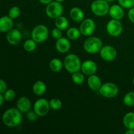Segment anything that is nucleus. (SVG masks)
<instances>
[{
    "label": "nucleus",
    "instance_id": "f257e3e1",
    "mask_svg": "<svg viewBox=\"0 0 134 134\" xmlns=\"http://www.w3.org/2000/svg\"><path fill=\"white\" fill-rule=\"evenodd\" d=\"M22 120V112L17 108H10L4 112L2 121L8 127H16L19 125Z\"/></svg>",
    "mask_w": 134,
    "mask_h": 134
},
{
    "label": "nucleus",
    "instance_id": "f03ea898",
    "mask_svg": "<svg viewBox=\"0 0 134 134\" xmlns=\"http://www.w3.org/2000/svg\"><path fill=\"white\" fill-rule=\"evenodd\" d=\"M81 64L82 63L79 57L75 54H69L64 60V68L71 74L81 70Z\"/></svg>",
    "mask_w": 134,
    "mask_h": 134
},
{
    "label": "nucleus",
    "instance_id": "7ed1b4c3",
    "mask_svg": "<svg viewBox=\"0 0 134 134\" xmlns=\"http://www.w3.org/2000/svg\"><path fill=\"white\" fill-rule=\"evenodd\" d=\"M103 47V43L99 37L90 36L85 41L83 47L85 51L89 54H96L99 52Z\"/></svg>",
    "mask_w": 134,
    "mask_h": 134
},
{
    "label": "nucleus",
    "instance_id": "20e7f679",
    "mask_svg": "<svg viewBox=\"0 0 134 134\" xmlns=\"http://www.w3.org/2000/svg\"><path fill=\"white\" fill-rule=\"evenodd\" d=\"M109 3L106 0H94L90 5L92 12L98 16H104L109 14Z\"/></svg>",
    "mask_w": 134,
    "mask_h": 134
},
{
    "label": "nucleus",
    "instance_id": "39448f33",
    "mask_svg": "<svg viewBox=\"0 0 134 134\" xmlns=\"http://www.w3.org/2000/svg\"><path fill=\"white\" fill-rule=\"evenodd\" d=\"M49 35L48 28L44 24H39L34 27L31 31V39L37 43L45 41Z\"/></svg>",
    "mask_w": 134,
    "mask_h": 134
},
{
    "label": "nucleus",
    "instance_id": "423d86ee",
    "mask_svg": "<svg viewBox=\"0 0 134 134\" xmlns=\"http://www.w3.org/2000/svg\"><path fill=\"white\" fill-rule=\"evenodd\" d=\"M99 94L106 98H113L118 95L119 88L116 84L111 82H107L101 86L98 90Z\"/></svg>",
    "mask_w": 134,
    "mask_h": 134
},
{
    "label": "nucleus",
    "instance_id": "0eeeda50",
    "mask_svg": "<svg viewBox=\"0 0 134 134\" xmlns=\"http://www.w3.org/2000/svg\"><path fill=\"white\" fill-rule=\"evenodd\" d=\"M45 12L47 16L52 19H55L62 14L64 7L60 2L56 1H51L47 5Z\"/></svg>",
    "mask_w": 134,
    "mask_h": 134
},
{
    "label": "nucleus",
    "instance_id": "6e6552de",
    "mask_svg": "<svg viewBox=\"0 0 134 134\" xmlns=\"http://www.w3.org/2000/svg\"><path fill=\"white\" fill-rule=\"evenodd\" d=\"M50 103L47 99L44 98H39L37 99L34 104V110L39 116H44L50 111Z\"/></svg>",
    "mask_w": 134,
    "mask_h": 134
},
{
    "label": "nucleus",
    "instance_id": "1a4fd4ad",
    "mask_svg": "<svg viewBox=\"0 0 134 134\" xmlns=\"http://www.w3.org/2000/svg\"><path fill=\"white\" fill-rule=\"evenodd\" d=\"M106 30L111 36L118 37L122 32L123 25L120 20L111 19L106 25Z\"/></svg>",
    "mask_w": 134,
    "mask_h": 134
},
{
    "label": "nucleus",
    "instance_id": "9d476101",
    "mask_svg": "<svg viewBox=\"0 0 134 134\" xmlns=\"http://www.w3.org/2000/svg\"><path fill=\"white\" fill-rule=\"evenodd\" d=\"M96 29V23L92 18L83 20L80 25L79 30L82 35L85 36H90Z\"/></svg>",
    "mask_w": 134,
    "mask_h": 134
},
{
    "label": "nucleus",
    "instance_id": "9b49d317",
    "mask_svg": "<svg viewBox=\"0 0 134 134\" xmlns=\"http://www.w3.org/2000/svg\"><path fill=\"white\" fill-rule=\"evenodd\" d=\"M101 58L103 60L111 62L115 60L117 56V52L115 47L111 45H105L102 47L99 51Z\"/></svg>",
    "mask_w": 134,
    "mask_h": 134
},
{
    "label": "nucleus",
    "instance_id": "f8f14e48",
    "mask_svg": "<svg viewBox=\"0 0 134 134\" xmlns=\"http://www.w3.org/2000/svg\"><path fill=\"white\" fill-rule=\"evenodd\" d=\"M98 69V66L95 62L91 60H85L81 64V70L85 75L88 76L95 74Z\"/></svg>",
    "mask_w": 134,
    "mask_h": 134
},
{
    "label": "nucleus",
    "instance_id": "ddd939ff",
    "mask_svg": "<svg viewBox=\"0 0 134 134\" xmlns=\"http://www.w3.org/2000/svg\"><path fill=\"white\" fill-rule=\"evenodd\" d=\"M22 39V35L20 31L15 28H12L7 31V40L9 44L12 45H16L19 44Z\"/></svg>",
    "mask_w": 134,
    "mask_h": 134
},
{
    "label": "nucleus",
    "instance_id": "4468645a",
    "mask_svg": "<svg viewBox=\"0 0 134 134\" xmlns=\"http://www.w3.org/2000/svg\"><path fill=\"white\" fill-rule=\"evenodd\" d=\"M56 49L58 52L62 54H65L69 51L71 48L70 41L68 38L62 37L60 39H57L55 44Z\"/></svg>",
    "mask_w": 134,
    "mask_h": 134
},
{
    "label": "nucleus",
    "instance_id": "2eb2a0df",
    "mask_svg": "<svg viewBox=\"0 0 134 134\" xmlns=\"http://www.w3.org/2000/svg\"><path fill=\"white\" fill-rule=\"evenodd\" d=\"M109 14L112 19L120 20L124 17V8L118 4H115L110 7Z\"/></svg>",
    "mask_w": 134,
    "mask_h": 134
},
{
    "label": "nucleus",
    "instance_id": "dca6fc26",
    "mask_svg": "<svg viewBox=\"0 0 134 134\" xmlns=\"http://www.w3.org/2000/svg\"><path fill=\"white\" fill-rule=\"evenodd\" d=\"M31 102L27 97H20L17 100L16 108L22 113H27L31 110Z\"/></svg>",
    "mask_w": 134,
    "mask_h": 134
},
{
    "label": "nucleus",
    "instance_id": "f3484780",
    "mask_svg": "<svg viewBox=\"0 0 134 134\" xmlns=\"http://www.w3.org/2000/svg\"><path fill=\"white\" fill-rule=\"evenodd\" d=\"M87 84L88 85V87L93 91H98L102 85L101 79L95 74L88 76Z\"/></svg>",
    "mask_w": 134,
    "mask_h": 134
},
{
    "label": "nucleus",
    "instance_id": "a211bd4d",
    "mask_svg": "<svg viewBox=\"0 0 134 134\" xmlns=\"http://www.w3.org/2000/svg\"><path fill=\"white\" fill-rule=\"evenodd\" d=\"M13 19L9 16H3L0 18V31L7 32L13 28Z\"/></svg>",
    "mask_w": 134,
    "mask_h": 134
},
{
    "label": "nucleus",
    "instance_id": "6ab92c4d",
    "mask_svg": "<svg viewBox=\"0 0 134 134\" xmlns=\"http://www.w3.org/2000/svg\"><path fill=\"white\" fill-rule=\"evenodd\" d=\"M69 16L73 21L79 22L83 20L85 18V13L81 8L78 7H74L71 9L69 11Z\"/></svg>",
    "mask_w": 134,
    "mask_h": 134
},
{
    "label": "nucleus",
    "instance_id": "aec40b11",
    "mask_svg": "<svg viewBox=\"0 0 134 134\" xmlns=\"http://www.w3.org/2000/svg\"><path fill=\"white\" fill-rule=\"evenodd\" d=\"M33 92L37 96H42L47 90V86L42 81H37L34 84L32 87Z\"/></svg>",
    "mask_w": 134,
    "mask_h": 134
},
{
    "label": "nucleus",
    "instance_id": "412c9836",
    "mask_svg": "<svg viewBox=\"0 0 134 134\" xmlns=\"http://www.w3.org/2000/svg\"><path fill=\"white\" fill-rule=\"evenodd\" d=\"M54 24L56 27L61 30H66L69 26V20L65 16L61 15L55 18Z\"/></svg>",
    "mask_w": 134,
    "mask_h": 134
},
{
    "label": "nucleus",
    "instance_id": "4be33fe9",
    "mask_svg": "<svg viewBox=\"0 0 134 134\" xmlns=\"http://www.w3.org/2000/svg\"><path fill=\"white\" fill-rule=\"evenodd\" d=\"M122 122L127 129H134V112H129L126 114Z\"/></svg>",
    "mask_w": 134,
    "mask_h": 134
},
{
    "label": "nucleus",
    "instance_id": "5701e85b",
    "mask_svg": "<svg viewBox=\"0 0 134 134\" xmlns=\"http://www.w3.org/2000/svg\"><path fill=\"white\" fill-rule=\"evenodd\" d=\"M64 66V63L59 58H53L50 61L49 68L52 72L58 73L60 71Z\"/></svg>",
    "mask_w": 134,
    "mask_h": 134
},
{
    "label": "nucleus",
    "instance_id": "b1692460",
    "mask_svg": "<svg viewBox=\"0 0 134 134\" xmlns=\"http://www.w3.org/2000/svg\"><path fill=\"white\" fill-rule=\"evenodd\" d=\"M67 37L71 40H76L78 39L82 35L79 29L75 27H71L68 29L66 32Z\"/></svg>",
    "mask_w": 134,
    "mask_h": 134
},
{
    "label": "nucleus",
    "instance_id": "393cba45",
    "mask_svg": "<svg viewBox=\"0 0 134 134\" xmlns=\"http://www.w3.org/2000/svg\"><path fill=\"white\" fill-rule=\"evenodd\" d=\"M71 79L73 82L76 85H81L85 81V74L82 72H80L79 71L72 73Z\"/></svg>",
    "mask_w": 134,
    "mask_h": 134
},
{
    "label": "nucleus",
    "instance_id": "a878e982",
    "mask_svg": "<svg viewBox=\"0 0 134 134\" xmlns=\"http://www.w3.org/2000/svg\"><path fill=\"white\" fill-rule=\"evenodd\" d=\"M123 103L128 107L134 106V91L126 93L123 98Z\"/></svg>",
    "mask_w": 134,
    "mask_h": 134
},
{
    "label": "nucleus",
    "instance_id": "bb28decb",
    "mask_svg": "<svg viewBox=\"0 0 134 134\" xmlns=\"http://www.w3.org/2000/svg\"><path fill=\"white\" fill-rule=\"evenodd\" d=\"M24 49L28 52H31L35 50L37 47V43L32 39H27L24 43Z\"/></svg>",
    "mask_w": 134,
    "mask_h": 134
},
{
    "label": "nucleus",
    "instance_id": "cd10ccee",
    "mask_svg": "<svg viewBox=\"0 0 134 134\" xmlns=\"http://www.w3.org/2000/svg\"><path fill=\"white\" fill-rule=\"evenodd\" d=\"M49 103L51 109L55 111L60 109L62 107V102L58 98H52L49 101Z\"/></svg>",
    "mask_w": 134,
    "mask_h": 134
},
{
    "label": "nucleus",
    "instance_id": "c85d7f7f",
    "mask_svg": "<svg viewBox=\"0 0 134 134\" xmlns=\"http://www.w3.org/2000/svg\"><path fill=\"white\" fill-rule=\"evenodd\" d=\"M20 9L17 6L12 7L9 10V14L8 16H10L12 19H14V18H18L20 14Z\"/></svg>",
    "mask_w": 134,
    "mask_h": 134
},
{
    "label": "nucleus",
    "instance_id": "c756f323",
    "mask_svg": "<svg viewBox=\"0 0 134 134\" xmlns=\"http://www.w3.org/2000/svg\"><path fill=\"white\" fill-rule=\"evenodd\" d=\"M16 96V92L13 89H8L6 91L4 92L3 94V97L5 101H12L13 99H14Z\"/></svg>",
    "mask_w": 134,
    "mask_h": 134
},
{
    "label": "nucleus",
    "instance_id": "7c9ffc66",
    "mask_svg": "<svg viewBox=\"0 0 134 134\" xmlns=\"http://www.w3.org/2000/svg\"><path fill=\"white\" fill-rule=\"evenodd\" d=\"M118 2L124 9H130L134 6V0H118Z\"/></svg>",
    "mask_w": 134,
    "mask_h": 134
},
{
    "label": "nucleus",
    "instance_id": "2f4dec72",
    "mask_svg": "<svg viewBox=\"0 0 134 134\" xmlns=\"http://www.w3.org/2000/svg\"><path fill=\"white\" fill-rule=\"evenodd\" d=\"M26 117H27V120L29 121H31V122H34L37 120V116L38 115H37L36 113L34 111V110H30L29 111H27L26 113Z\"/></svg>",
    "mask_w": 134,
    "mask_h": 134
},
{
    "label": "nucleus",
    "instance_id": "473e14b6",
    "mask_svg": "<svg viewBox=\"0 0 134 134\" xmlns=\"http://www.w3.org/2000/svg\"><path fill=\"white\" fill-rule=\"evenodd\" d=\"M51 34H52V36L54 39H58L60 38H61L62 37V30H60V29L57 28V27H55L53 30H52V32H51Z\"/></svg>",
    "mask_w": 134,
    "mask_h": 134
},
{
    "label": "nucleus",
    "instance_id": "72a5a7b5",
    "mask_svg": "<svg viewBox=\"0 0 134 134\" xmlns=\"http://www.w3.org/2000/svg\"><path fill=\"white\" fill-rule=\"evenodd\" d=\"M7 90V85L5 81L0 79V93L1 94H4L6 90Z\"/></svg>",
    "mask_w": 134,
    "mask_h": 134
},
{
    "label": "nucleus",
    "instance_id": "f704fd0d",
    "mask_svg": "<svg viewBox=\"0 0 134 134\" xmlns=\"http://www.w3.org/2000/svg\"><path fill=\"white\" fill-rule=\"evenodd\" d=\"M128 18H129L130 20L132 22V23H134V7L130 8L128 10Z\"/></svg>",
    "mask_w": 134,
    "mask_h": 134
},
{
    "label": "nucleus",
    "instance_id": "c9c22d12",
    "mask_svg": "<svg viewBox=\"0 0 134 134\" xmlns=\"http://www.w3.org/2000/svg\"><path fill=\"white\" fill-rule=\"evenodd\" d=\"M39 1L43 5H47V4L50 3L51 1H52V0H39Z\"/></svg>",
    "mask_w": 134,
    "mask_h": 134
},
{
    "label": "nucleus",
    "instance_id": "e433bc0d",
    "mask_svg": "<svg viewBox=\"0 0 134 134\" xmlns=\"http://www.w3.org/2000/svg\"><path fill=\"white\" fill-rule=\"evenodd\" d=\"M4 100H5V99H4V97L3 96V94H1V93H0V106H1V105L3 104Z\"/></svg>",
    "mask_w": 134,
    "mask_h": 134
},
{
    "label": "nucleus",
    "instance_id": "4c0bfd02",
    "mask_svg": "<svg viewBox=\"0 0 134 134\" xmlns=\"http://www.w3.org/2000/svg\"><path fill=\"white\" fill-rule=\"evenodd\" d=\"M126 134H134V129H128L126 132Z\"/></svg>",
    "mask_w": 134,
    "mask_h": 134
},
{
    "label": "nucleus",
    "instance_id": "58836bf2",
    "mask_svg": "<svg viewBox=\"0 0 134 134\" xmlns=\"http://www.w3.org/2000/svg\"><path fill=\"white\" fill-rule=\"evenodd\" d=\"M55 1H58V2H60V3H62V2H63V1H65V0H55Z\"/></svg>",
    "mask_w": 134,
    "mask_h": 134
},
{
    "label": "nucleus",
    "instance_id": "ea45409f",
    "mask_svg": "<svg viewBox=\"0 0 134 134\" xmlns=\"http://www.w3.org/2000/svg\"><path fill=\"white\" fill-rule=\"evenodd\" d=\"M106 1H107V2H109V3H111V2H113V1H114L115 0H106Z\"/></svg>",
    "mask_w": 134,
    "mask_h": 134
},
{
    "label": "nucleus",
    "instance_id": "a19ab883",
    "mask_svg": "<svg viewBox=\"0 0 134 134\" xmlns=\"http://www.w3.org/2000/svg\"><path fill=\"white\" fill-rule=\"evenodd\" d=\"M133 85H134V77H133Z\"/></svg>",
    "mask_w": 134,
    "mask_h": 134
}]
</instances>
